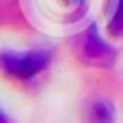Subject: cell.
<instances>
[{"label": "cell", "mask_w": 123, "mask_h": 123, "mask_svg": "<svg viewBox=\"0 0 123 123\" xmlns=\"http://www.w3.org/2000/svg\"><path fill=\"white\" fill-rule=\"evenodd\" d=\"M52 61V52L45 48L35 50H6L2 54V69L15 80H30L39 76Z\"/></svg>", "instance_id": "1"}, {"label": "cell", "mask_w": 123, "mask_h": 123, "mask_svg": "<svg viewBox=\"0 0 123 123\" xmlns=\"http://www.w3.org/2000/svg\"><path fill=\"white\" fill-rule=\"evenodd\" d=\"M108 32L117 39H123V0H115L110 22H108Z\"/></svg>", "instance_id": "4"}, {"label": "cell", "mask_w": 123, "mask_h": 123, "mask_svg": "<svg viewBox=\"0 0 123 123\" xmlns=\"http://www.w3.org/2000/svg\"><path fill=\"white\" fill-rule=\"evenodd\" d=\"M78 56L86 63V65H95V67H106L115 61V50L102 39L97 26H91L78 43Z\"/></svg>", "instance_id": "2"}, {"label": "cell", "mask_w": 123, "mask_h": 123, "mask_svg": "<svg viewBox=\"0 0 123 123\" xmlns=\"http://www.w3.org/2000/svg\"><path fill=\"white\" fill-rule=\"evenodd\" d=\"M63 2H65L67 6H71V9H82L86 0H63Z\"/></svg>", "instance_id": "5"}, {"label": "cell", "mask_w": 123, "mask_h": 123, "mask_svg": "<svg viewBox=\"0 0 123 123\" xmlns=\"http://www.w3.org/2000/svg\"><path fill=\"white\" fill-rule=\"evenodd\" d=\"M82 119H84V123H115L117 112L108 99H93L84 106Z\"/></svg>", "instance_id": "3"}]
</instances>
